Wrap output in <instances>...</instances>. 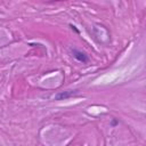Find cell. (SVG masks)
I'll list each match as a JSON object with an SVG mask.
<instances>
[{
  "label": "cell",
  "instance_id": "1",
  "mask_svg": "<svg viewBox=\"0 0 146 146\" xmlns=\"http://www.w3.org/2000/svg\"><path fill=\"white\" fill-rule=\"evenodd\" d=\"M72 56L78 60V62H81V63H88L89 62V57L81 50H78V49H72Z\"/></svg>",
  "mask_w": 146,
  "mask_h": 146
},
{
  "label": "cell",
  "instance_id": "2",
  "mask_svg": "<svg viewBox=\"0 0 146 146\" xmlns=\"http://www.w3.org/2000/svg\"><path fill=\"white\" fill-rule=\"evenodd\" d=\"M78 94L76 90H66V91H62V92H58L56 96H55V99L56 100H63V99H66V98H70L72 96H75Z\"/></svg>",
  "mask_w": 146,
  "mask_h": 146
},
{
  "label": "cell",
  "instance_id": "3",
  "mask_svg": "<svg viewBox=\"0 0 146 146\" xmlns=\"http://www.w3.org/2000/svg\"><path fill=\"white\" fill-rule=\"evenodd\" d=\"M116 124H117V121L116 120H113L112 121V125H116Z\"/></svg>",
  "mask_w": 146,
  "mask_h": 146
}]
</instances>
